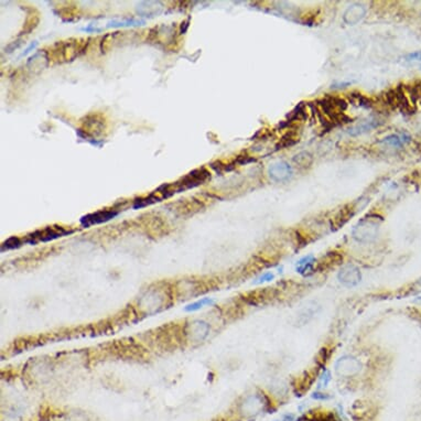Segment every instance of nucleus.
Here are the masks:
<instances>
[{"label":"nucleus","instance_id":"1","mask_svg":"<svg viewBox=\"0 0 421 421\" xmlns=\"http://www.w3.org/2000/svg\"><path fill=\"white\" fill-rule=\"evenodd\" d=\"M382 222V217L376 214H370L363 217L353 229L352 234L354 240L362 244L373 242L378 235Z\"/></svg>","mask_w":421,"mask_h":421},{"label":"nucleus","instance_id":"2","mask_svg":"<svg viewBox=\"0 0 421 421\" xmlns=\"http://www.w3.org/2000/svg\"><path fill=\"white\" fill-rule=\"evenodd\" d=\"M86 45V40L82 39H71L67 41L58 42L52 48L50 53V59L52 58L57 62H68L73 61L79 55Z\"/></svg>","mask_w":421,"mask_h":421},{"label":"nucleus","instance_id":"3","mask_svg":"<svg viewBox=\"0 0 421 421\" xmlns=\"http://www.w3.org/2000/svg\"><path fill=\"white\" fill-rule=\"evenodd\" d=\"M362 368L361 362L354 356H343L335 364L336 374L341 377H353L360 373Z\"/></svg>","mask_w":421,"mask_h":421},{"label":"nucleus","instance_id":"4","mask_svg":"<svg viewBox=\"0 0 421 421\" xmlns=\"http://www.w3.org/2000/svg\"><path fill=\"white\" fill-rule=\"evenodd\" d=\"M209 177L211 173L206 169H204V168H202V169H196L185 175V177L182 179V182H177V191L180 192L182 190H186V189L198 186L202 184L203 182H205Z\"/></svg>","mask_w":421,"mask_h":421},{"label":"nucleus","instance_id":"5","mask_svg":"<svg viewBox=\"0 0 421 421\" xmlns=\"http://www.w3.org/2000/svg\"><path fill=\"white\" fill-rule=\"evenodd\" d=\"M69 233H71V231L65 230L62 227H48L43 230H38L34 234L30 235L29 240L27 241V243L37 244L38 242H49V241L55 240V238L65 236Z\"/></svg>","mask_w":421,"mask_h":421},{"label":"nucleus","instance_id":"6","mask_svg":"<svg viewBox=\"0 0 421 421\" xmlns=\"http://www.w3.org/2000/svg\"><path fill=\"white\" fill-rule=\"evenodd\" d=\"M338 278L342 285L352 288L360 284L362 275L359 268L355 267L353 265H347L340 270Z\"/></svg>","mask_w":421,"mask_h":421},{"label":"nucleus","instance_id":"7","mask_svg":"<svg viewBox=\"0 0 421 421\" xmlns=\"http://www.w3.org/2000/svg\"><path fill=\"white\" fill-rule=\"evenodd\" d=\"M118 215L117 211L114 209H103V211H98L96 213L93 214H89L84 216L81 219V223L83 226L85 227H89L90 225H94V224H101L104 222H107L111 219H114L115 216Z\"/></svg>","mask_w":421,"mask_h":421},{"label":"nucleus","instance_id":"8","mask_svg":"<svg viewBox=\"0 0 421 421\" xmlns=\"http://www.w3.org/2000/svg\"><path fill=\"white\" fill-rule=\"evenodd\" d=\"M355 211H356L355 205L350 204V203L349 204L343 206L331 220V229L338 230L341 227L344 226L345 224L355 215Z\"/></svg>","mask_w":421,"mask_h":421},{"label":"nucleus","instance_id":"9","mask_svg":"<svg viewBox=\"0 0 421 421\" xmlns=\"http://www.w3.org/2000/svg\"><path fill=\"white\" fill-rule=\"evenodd\" d=\"M270 178L276 182H285L289 180L292 175V169L290 165L286 161H279L270 166L269 168Z\"/></svg>","mask_w":421,"mask_h":421},{"label":"nucleus","instance_id":"10","mask_svg":"<svg viewBox=\"0 0 421 421\" xmlns=\"http://www.w3.org/2000/svg\"><path fill=\"white\" fill-rule=\"evenodd\" d=\"M343 261V257L339 252H328L325 256L322 257L319 262H317V264L314 265V271H324L328 270L330 268L334 267L335 265L340 264Z\"/></svg>","mask_w":421,"mask_h":421},{"label":"nucleus","instance_id":"11","mask_svg":"<svg viewBox=\"0 0 421 421\" xmlns=\"http://www.w3.org/2000/svg\"><path fill=\"white\" fill-rule=\"evenodd\" d=\"M315 376H317V370H309L305 371L302 376H300V378H298L297 385L294 386V387H296V392L299 394V396L305 394V392L308 391L309 388L311 387Z\"/></svg>","mask_w":421,"mask_h":421},{"label":"nucleus","instance_id":"12","mask_svg":"<svg viewBox=\"0 0 421 421\" xmlns=\"http://www.w3.org/2000/svg\"><path fill=\"white\" fill-rule=\"evenodd\" d=\"M300 140V135L298 134L297 130H289L287 131L286 134L280 138L279 143L276 146V150H280V149H286V148H289V147H292L296 145Z\"/></svg>","mask_w":421,"mask_h":421},{"label":"nucleus","instance_id":"13","mask_svg":"<svg viewBox=\"0 0 421 421\" xmlns=\"http://www.w3.org/2000/svg\"><path fill=\"white\" fill-rule=\"evenodd\" d=\"M411 142V137L407 134V132H402V134H392L387 137H385L382 143L391 146V147H403Z\"/></svg>","mask_w":421,"mask_h":421},{"label":"nucleus","instance_id":"14","mask_svg":"<svg viewBox=\"0 0 421 421\" xmlns=\"http://www.w3.org/2000/svg\"><path fill=\"white\" fill-rule=\"evenodd\" d=\"M315 259L313 256H307L297 263V271L301 275H308L309 272L314 270Z\"/></svg>","mask_w":421,"mask_h":421},{"label":"nucleus","instance_id":"15","mask_svg":"<svg viewBox=\"0 0 421 421\" xmlns=\"http://www.w3.org/2000/svg\"><path fill=\"white\" fill-rule=\"evenodd\" d=\"M146 24L145 20L139 19H123V20H111L107 24L108 28H119V27H138Z\"/></svg>","mask_w":421,"mask_h":421},{"label":"nucleus","instance_id":"16","mask_svg":"<svg viewBox=\"0 0 421 421\" xmlns=\"http://www.w3.org/2000/svg\"><path fill=\"white\" fill-rule=\"evenodd\" d=\"M378 126H380V123H378L377 121H369V122H366V123H364L362 125L356 126V127H354L352 129H349L348 132L350 135H359V134H363V132H365V131H369L371 129H374V128L378 127Z\"/></svg>","mask_w":421,"mask_h":421},{"label":"nucleus","instance_id":"17","mask_svg":"<svg viewBox=\"0 0 421 421\" xmlns=\"http://www.w3.org/2000/svg\"><path fill=\"white\" fill-rule=\"evenodd\" d=\"M349 98H352V102L353 103H355L357 106H360V107H363V108H371L373 107V102H371L369 98H367V97H365L364 95H362V94H359V93H352V94H349Z\"/></svg>","mask_w":421,"mask_h":421},{"label":"nucleus","instance_id":"18","mask_svg":"<svg viewBox=\"0 0 421 421\" xmlns=\"http://www.w3.org/2000/svg\"><path fill=\"white\" fill-rule=\"evenodd\" d=\"M214 303V300L211 299V298H203L199 301H195V302L189 305L184 308V311L186 312H194V311H198L200 309L204 308L205 306H211Z\"/></svg>","mask_w":421,"mask_h":421},{"label":"nucleus","instance_id":"19","mask_svg":"<svg viewBox=\"0 0 421 421\" xmlns=\"http://www.w3.org/2000/svg\"><path fill=\"white\" fill-rule=\"evenodd\" d=\"M38 24H39L38 15H30L27 18V21L24 27V31L21 32V34H28L29 32H31L33 29H36Z\"/></svg>","mask_w":421,"mask_h":421},{"label":"nucleus","instance_id":"20","mask_svg":"<svg viewBox=\"0 0 421 421\" xmlns=\"http://www.w3.org/2000/svg\"><path fill=\"white\" fill-rule=\"evenodd\" d=\"M21 245V242L18 237H11L8 241L5 242L2 246V251L9 250V249H15L18 248Z\"/></svg>","mask_w":421,"mask_h":421},{"label":"nucleus","instance_id":"21","mask_svg":"<svg viewBox=\"0 0 421 421\" xmlns=\"http://www.w3.org/2000/svg\"><path fill=\"white\" fill-rule=\"evenodd\" d=\"M329 357H330L329 349H328L326 347L321 348V350H320L318 356H317V364L319 365V366H321V367L324 366V365H325L326 362H328V360H329Z\"/></svg>","mask_w":421,"mask_h":421},{"label":"nucleus","instance_id":"22","mask_svg":"<svg viewBox=\"0 0 421 421\" xmlns=\"http://www.w3.org/2000/svg\"><path fill=\"white\" fill-rule=\"evenodd\" d=\"M273 279V275L271 272H266V273H264L263 276H261L259 277L258 279H257V282L255 283V284H263V283H267V282H270V280H272Z\"/></svg>","mask_w":421,"mask_h":421},{"label":"nucleus","instance_id":"23","mask_svg":"<svg viewBox=\"0 0 421 421\" xmlns=\"http://www.w3.org/2000/svg\"><path fill=\"white\" fill-rule=\"evenodd\" d=\"M330 381H331V374H330V371L324 370V374L322 375V377H321V382H320L321 386H320V387H325Z\"/></svg>","mask_w":421,"mask_h":421},{"label":"nucleus","instance_id":"24","mask_svg":"<svg viewBox=\"0 0 421 421\" xmlns=\"http://www.w3.org/2000/svg\"><path fill=\"white\" fill-rule=\"evenodd\" d=\"M254 161H255V159L250 158L249 156H242V157H238L235 162L240 163V165H246V163H249V162H254Z\"/></svg>","mask_w":421,"mask_h":421},{"label":"nucleus","instance_id":"25","mask_svg":"<svg viewBox=\"0 0 421 421\" xmlns=\"http://www.w3.org/2000/svg\"><path fill=\"white\" fill-rule=\"evenodd\" d=\"M407 60H421V52H415L407 55Z\"/></svg>","mask_w":421,"mask_h":421},{"label":"nucleus","instance_id":"26","mask_svg":"<svg viewBox=\"0 0 421 421\" xmlns=\"http://www.w3.org/2000/svg\"><path fill=\"white\" fill-rule=\"evenodd\" d=\"M313 398H315V399H322V401H323V399H328L329 396H325L324 394H319V392H317V394L313 395Z\"/></svg>","mask_w":421,"mask_h":421},{"label":"nucleus","instance_id":"27","mask_svg":"<svg viewBox=\"0 0 421 421\" xmlns=\"http://www.w3.org/2000/svg\"><path fill=\"white\" fill-rule=\"evenodd\" d=\"M413 289H415L416 292H421V279L418 280V282L416 283L415 287H413Z\"/></svg>","mask_w":421,"mask_h":421},{"label":"nucleus","instance_id":"28","mask_svg":"<svg viewBox=\"0 0 421 421\" xmlns=\"http://www.w3.org/2000/svg\"><path fill=\"white\" fill-rule=\"evenodd\" d=\"M36 45H37V42H34V43H32V44H31V45H30L29 48H28V49H27V50H26V51H25V52L22 53V55H26V54H28V53H29V52H30V51L32 50V49H34V46H36Z\"/></svg>","mask_w":421,"mask_h":421},{"label":"nucleus","instance_id":"29","mask_svg":"<svg viewBox=\"0 0 421 421\" xmlns=\"http://www.w3.org/2000/svg\"><path fill=\"white\" fill-rule=\"evenodd\" d=\"M292 420H293V416L292 415H288V416H285L282 421H292Z\"/></svg>","mask_w":421,"mask_h":421}]
</instances>
